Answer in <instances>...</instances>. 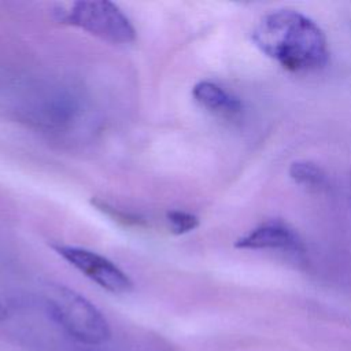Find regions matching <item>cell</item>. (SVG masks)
Listing matches in <instances>:
<instances>
[{
  "label": "cell",
  "instance_id": "cell-6",
  "mask_svg": "<svg viewBox=\"0 0 351 351\" xmlns=\"http://www.w3.org/2000/svg\"><path fill=\"white\" fill-rule=\"evenodd\" d=\"M192 96L199 106L219 115L233 117L241 111L240 100L211 81H200L195 84Z\"/></svg>",
  "mask_w": 351,
  "mask_h": 351
},
{
  "label": "cell",
  "instance_id": "cell-4",
  "mask_svg": "<svg viewBox=\"0 0 351 351\" xmlns=\"http://www.w3.org/2000/svg\"><path fill=\"white\" fill-rule=\"evenodd\" d=\"M58 255L67 261L85 277L111 293H128L133 289V281L110 259L80 247L52 245Z\"/></svg>",
  "mask_w": 351,
  "mask_h": 351
},
{
  "label": "cell",
  "instance_id": "cell-9",
  "mask_svg": "<svg viewBox=\"0 0 351 351\" xmlns=\"http://www.w3.org/2000/svg\"><path fill=\"white\" fill-rule=\"evenodd\" d=\"M8 317V311L5 308V306L0 302V321H4Z\"/></svg>",
  "mask_w": 351,
  "mask_h": 351
},
{
  "label": "cell",
  "instance_id": "cell-3",
  "mask_svg": "<svg viewBox=\"0 0 351 351\" xmlns=\"http://www.w3.org/2000/svg\"><path fill=\"white\" fill-rule=\"evenodd\" d=\"M58 14L60 22L112 44H129L136 38V30L129 18L111 1H75Z\"/></svg>",
  "mask_w": 351,
  "mask_h": 351
},
{
  "label": "cell",
  "instance_id": "cell-5",
  "mask_svg": "<svg viewBox=\"0 0 351 351\" xmlns=\"http://www.w3.org/2000/svg\"><path fill=\"white\" fill-rule=\"evenodd\" d=\"M240 250H284L300 251L303 248L299 236L278 221L265 222L248 233L239 237L234 243Z\"/></svg>",
  "mask_w": 351,
  "mask_h": 351
},
{
  "label": "cell",
  "instance_id": "cell-1",
  "mask_svg": "<svg viewBox=\"0 0 351 351\" xmlns=\"http://www.w3.org/2000/svg\"><path fill=\"white\" fill-rule=\"evenodd\" d=\"M251 38L261 52L289 71L317 70L329 55L321 27L295 10L266 14L252 29Z\"/></svg>",
  "mask_w": 351,
  "mask_h": 351
},
{
  "label": "cell",
  "instance_id": "cell-7",
  "mask_svg": "<svg viewBox=\"0 0 351 351\" xmlns=\"http://www.w3.org/2000/svg\"><path fill=\"white\" fill-rule=\"evenodd\" d=\"M289 177L299 185L318 188L325 182L322 170L311 162L296 160L289 166Z\"/></svg>",
  "mask_w": 351,
  "mask_h": 351
},
{
  "label": "cell",
  "instance_id": "cell-2",
  "mask_svg": "<svg viewBox=\"0 0 351 351\" xmlns=\"http://www.w3.org/2000/svg\"><path fill=\"white\" fill-rule=\"evenodd\" d=\"M44 300L51 318L77 341L99 346L110 340L108 321L93 303L78 292L64 285H49Z\"/></svg>",
  "mask_w": 351,
  "mask_h": 351
},
{
  "label": "cell",
  "instance_id": "cell-8",
  "mask_svg": "<svg viewBox=\"0 0 351 351\" xmlns=\"http://www.w3.org/2000/svg\"><path fill=\"white\" fill-rule=\"evenodd\" d=\"M170 232L174 234H185L199 226V218L195 214L182 210H170L166 214Z\"/></svg>",
  "mask_w": 351,
  "mask_h": 351
}]
</instances>
